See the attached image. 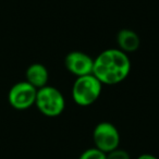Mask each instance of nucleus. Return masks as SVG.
Listing matches in <instances>:
<instances>
[{"label": "nucleus", "instance_id": "1", "mask_svg": "<svg viewBox=\"0 0 159 159\" xmlns=\"http://www.w3.org/2000/svg\"><path fill=\"white\" fill-rule=\"evenodd\" d=\"M131 70V62L128 55L120 49L110 48L99 53L94 59L92 74L102 84L115 85L128 77Z\"/></svg>", "mask_w": 159, "mask_h": 159}, {"label": "nucleus", "instance_id": "2", "mask_svg": "<svg viewBox=\"0 0 159 159\" xmlns=\"http://www.w3.org/2000/svg\"><path fill=\"white\" fill-rule=\"evenodd\" d=\"M102 84L93 74L79 76L73 83L72 97L79 106H91L102 94Z\"/></svg>", "mask_w": 159, "mask_h": 159}, {"label": "nucleus", "instance_id": "3", "mask_svg": "<svg viewBox=\"0 0 159 159\" xmlns=\"http://www.w3.org/2000/svg\"><path fill=\"white\" fill-rule=\"evenodd\" d=\"M35 105L44 116L55 118L63 112L66 108V100L59 89L46 85L37 89Z\"/></svg>", "mask_w": 159, "mask_h": 159}, {"label": "nucleus", "instance_id": "4", "mask_svg": "<svg viewBox=\"0 0 159 159\" xmlns=\"http://www.w3.org/2000/svg\"><path fill=\"white\" fill-rule=\"evenodd\" d=\"M93 141L97 149L107 154L119 147V131L110 122H100L94 129Z\"/></svg>", "mask_w": 159, "mask_h": 159}, {"label": "nucleus", "instance_id": "5", "mask_svg": "<svg viewBox=\"0 0 159 159\" xmlns=\"http://www.w3.org/2000/svg\"><path fill=\"white\" fill-rule=\"evenodd\" d=\"M37 89L29 82H19L11 87L8 95L9 102L16 110H25L35 105Z\"/></svg>", "mask_w": 159, "mask_h": 159}, {"label": "nucleus", "instance_id": "6", "mask_svg": "<svg viewBox=\"0 0 159 159\" xmlns=\"http://www.w3.org/2000/svg\"><path fill=\"white\" fill-rule=\"evenodd\" d=\"M64 66L76 77L84 76L93 73L94 59L82 51H71L64 58Z\"/></svg>", "mask_w": 159, "mask_h": 159}, {"label": "nucleus", "instance_id": "7", "mask_svg": "<svg viewBox=\"0 0 159 159\" xmlns=\"http://www.w3.org/2000/svg\"><path fill=\"white\" fill-rule=\"evenodd\" d=\"M25 77L26 82H29L36 89H39L47 85L49 73L46 66H43L42 63H33L27 68Z\"/></svg>", "mask_w": 159, "mask_h": 159}, {"label": "nucleus", "instance_id": "8", "mask_svg": "<svg viewBox=\"0 0 159 159\" xmlns=\"http://www.w3.org/2000/svg\"><path fill=\"white\" fill-rule=\"evenodd\" d=\"M117 43L119 45V48L121 51L128 53L133 52V51L137 50L139 47V37L134 31L129 29H123L119 31L117 35Z\"/></svg>", "mask_w": 159, "mask_h": 159}, {"label": "nucleus", "instance_id": "9", "mask_svg": "<svg viewBox=\"0 0 159 159\" xmlns=\"http://www.w3.org/2000/svg\"><path fill=\"white\" fill-rule=\"evenodd\" d=\"M79 159H107V158L105 152L97 149L96 147H93L84 150L81 154V156L79 157Z\"/></svg>", "mask_w": 159, "mask_h": 159}, {"label": "nucleus", "instance_id": "10", "mask_svg": "<svg viewBox=\"0 0 159 159\" xmlns=\"http://www.w3.org/2000/svg\"><path fill=\"white\" fill-rule=\"evenodd\" d=\"M106 158L107 159H131V157L128 152H125L123 149H120L118 147L116 149L111 150V152H107Z\"/></svg>", "mask_w": 159, "mask_h": 159}, {"label": "nucleus", "instance_id": "11", "mask_svg": "<svg viewBox=\"0 0 159 159\" xmlns=\"http://www.w3.org/2000/svg\"><path fill=\"white\" fill-rule=\"evenodd\" d=\"M136 159H158L157 157H155L154 155H150V154H143L141 156H139Z\"/></svg>", "mask_w": 159, "mask_h": 159}]
</instances>
